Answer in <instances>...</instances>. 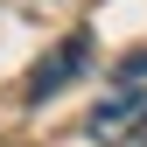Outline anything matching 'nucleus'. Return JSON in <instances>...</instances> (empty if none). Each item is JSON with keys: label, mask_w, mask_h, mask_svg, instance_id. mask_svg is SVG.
Listing matches in <instances>:
<instances>
[{"label": "nucleus", "mask_w": 147, "mask_h": 147, "mask_svg": "<svg viewBox=\"0 0 147 147\" xmlns=\"http://www.w3.org/2000/svg\"><path fill=\"white\" fill-rule=\"evenodd\" d=\"M84 133L98 147H140L147 140V84H112L98 105H91Z\"/></svg>", "instance_id": "nucleus-1"}, {"label": "nucleus", "mask_w": 147, "mask_h": 147, "mask_svg": "<svg viewBox=\"0 0 147 147\" xmlns=\"http://www.w3.org/2000/svg\"><path fill=\"white\" fill-rule=\"evenodd\" d=\"M84 63H91V35L77 28V35H63V42L35 63V77H28V105H42V98H56L63 84H77V70H84Z\"/></svg>", "instance_id": "nucleus-2"}]
</instances>
